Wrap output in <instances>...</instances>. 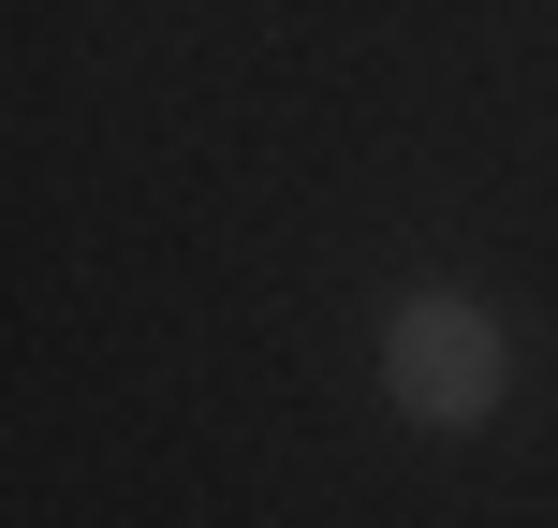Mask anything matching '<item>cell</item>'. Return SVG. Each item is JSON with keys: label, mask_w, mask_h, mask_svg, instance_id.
Returning <instances> with one entry per match:
<instances>
[{"label": "cell", "mask_w": 558, "mask_h": 528, "mask_svg": "<svg viewBox=\"0 0 558 528\" xmlns=\"http://www.w3.org/2000/svg\"><path fill=\"white\" fill-rule=\"evenodd\" d=\"M383 382H397L412 426H485L500 412V323H485L471 294H412L397 337H383Z\"/></svg>", "instance_id": "cell-1"}]
</instances>
